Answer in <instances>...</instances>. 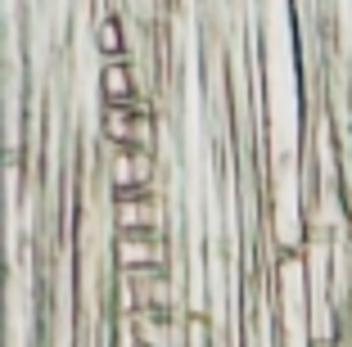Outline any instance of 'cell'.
I'll return each instance as SVG.
<instances>
[{"label": "cell", "instance_id": "cell-1", "mask_svg": "<svg viewBox=\"0 0 352 347\" xmlns=\"http://www.w3.org/2000/svg\"><path fill=\"white\" fill-rule=\"evenodd\" d=\"M113 262H118V271H163L167 266L163 230H118Z\"/></svg>", "mask_w": 352, "mask_h": 347}, {"label": "cell", "instance_id": "cell-2", "mask_svg": "<svg viewBox=\"0 0 352 347\" xmlns=\"http://www.w3.org/2000/svg\"><path fill=\"white\" fill-rule=\"evenodd\" d=\"M109 185L113 194H131V190H149L154 181V149H131V144H109Z\"/></svg>", "mask_w": 352, "mask_h": 347}, {"label": "cell", "instance_id": "cell-3", "mask_svg": "<svg viewBox=\"0 0 352 347\" xmlns=\"http://www.w3.org/2000/svg\"><path fill=\"white\" fill-rule=\"evenodd\" d=\"M113 221L118 230H163V208H158L154 190L113 194Z\"/></svg>", "mask_w": 352, "mask_h": 347}, {"label": "cell", "instance_id": "cell-4", "mask_svg": "<svg viewBox=\"0 0 352 347\" xmlns=\"http://www.w3.org/2000/svg\"><path fill=\"white\" fill-rule=\"evenodd\" d=\"M140 113H149L140 100H131V104H104V117H100L104 144H135V122H140Z\"/></svg>", "mask_w": 352, "mask_h": 347}, {"label": "cell", "instance_id": "cell-5", "mask_svg": "<svg viewBox=\"0 0 352 347\" xmlns=\"http://www.w3.org/2000/svg\"><path fill=\"white\" fill-rule=\"evenodd\" d=\"M100 95L104 104H131L135 100V77L126 59H104L100 68Z\"/></svg>", "mask_w": 352, "mask_h": 347}, {"label": "cell", "instance_id": "cell-6", "mask_svg": "<svg viewBox=\"0 0 352 347\" xmlns=\"http://www.w3.org/2000/svg\"><path fill=\"white\" fill-rule=\"evenodd\" d=\"M95 50H100L104 59H126V36H122V19H113V14H104V19L95 23Z\"/></svg>", "mask_w": 352, "mask_h": 347}]
</instances>
